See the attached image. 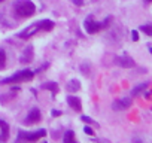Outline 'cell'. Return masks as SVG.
Segmentation results:
<instances>
[{"label":"cell","mask_w":152,"mask_h":143,"mask_svg":"<svg viewBox=\"0 0 152 143\" xmlns=\"http://www.w3.org/2000/svg\"><path fill=\"white\" fill-rule=\"evenodd\" d=\"M54 28V21L51 20H42V21H37L31 26H28L27 28H24L21 33H20V37L21 39H28L31 36H36L39 33H45V31H51Z\"/></svg>","instance_id":"1"},{"label":"cell","mask_w":152,"mask_h":143,"mask_svg":"<svg viewBox=\"0 0 152 143\" xmlns=\"http://www.w3.org/2000/svg\"><path fill=\"white\" fill-rule=\"evenodd\" d=\"M14 12L18 18H28L36 14V6L31 0H17L14 3Z\"/></svg>","instance_id":"2"},{"label":"cell","mask_w":152,"mask_h":143,"mask_svg":"<svg viewBox=\"0 0 152 143\" xmlns=\"http://www.w3.org/2000/svg\"><path fill=\"white\" fill-rule=\"evenodd\" d=\"M33 78H34V72H31V70H21V72H18V73H15L14 76H9V78L3 79L0 84H2V85L23 84V82H28V81H31Z\"/></svg>","instance_id":"3"},{"label":"cell","mask_w":152,"mask_h":143,"mask_svg":"<svg viewBox=\"0 0 152 143\" xmlns=\"http://www.w3.org/2000/svg\"><path fill=\"white\" fill-rule=\"evenodd\" d=\"M109 21H110V18H107V20L103 21V23H97L93 15H88V17L85 18V21H84V27H85V30H87L88 34H94V33L100 31L102 28L107 27V26H109V24H107Z\"/></svg>","instance_id":"4"},{"label":"cell","mask_w":152,"mask_h":143,"mask_svg":"<svg viewBox=\"0 0 152 143\" xmlns=\"http://www.w3.org/2000/svg\"><path fill=\"white\" fill-rule=\"evenodd\" d=\"M46 136V131L45 130H37V131H33V133H27V131H20L18 133V137L17 140H24V142H37L40 140L42 137Z\"/></svg>","instance_id":"5"},{"label":"cell","mask_w":152,"mask_h":143,"mask_svg":"<svg viewBox=\"0 0 152 143\" xmlns=\"http://www.w3.org/2000/svg\"><path fill=\"white\" fill-rule=\"evenodd\" d=\"M40 119H42L40 110H39L37 107H33V109L28 112V115L26 116V121H24V124H26V125H33V124H37Z\"/></svg>","instance_id":"6"},{"label":"cell","mask_w":152,"mask_h":143,"mask_svg":"<svg viewBox=\"0 0 152 143\" xmlns=\"http://www.w3.org/2000/svg\"><path fill=\"white\" fill-rule=\"evenodd\" d=\"M116 64L124 67V69H131V67H134V60L128 55H122V57L116 58Z\"/></svg>","instance_id":"7"},{"label":"cell","mask_w":152,"mask_h":143,"mask_svg":"<svg viewBox=\"0 0 152 143\" xmlns=\"http://www.w3.org/2000/svg\"><path fill=\"white\" fill-rule=\"evenodd\" d=\"M131 106V98L130 97H125V98H119L116 101H113V109L115 110H124L127 107Z\"/></svg>","instance_id":"8"},{"label":"cell","mask_w":152,"mask_h":143,"mask_svg":"<svg viewBox=\"0 0 152 143\" xmlns=\"http://www.w3.org/2000/svg\"><path fill=\"white\" fill-rule=\"evenodd\" d=\"M31 60H33V46H27L23 51V54L20 57V61L23 64H28V63H31Z\"/></svg>","instance_id":"9"},{"label":"cell","mask_w":152,"mask_h":143,"mask_svg":"<svg viewBox=\"0 0 152 143\" xmlns=\"http://www.w3.org/2000/svg\"><path fill=\"white\" fill-rule=\"evenodd\" d=\"M8 137H9V125L3 119H0V142H6Z\"/></svg>","instance_id":"10"},{"label":"cell","mask_w":152,"mask_h":143,"mask_svg":"<svg viewBox=\"0 0 152 143\" xmlns=\"http://www.w3.org/2000/svg\"><path fill=\"white\" fill-rule=\"evenodd\" d=\"M67 103H69V106L70 107H73V110H82V103H81V100L78 98V97H75V96H69L67 97Z\"/></svg>","instance_id":"11"},{"label":"cell","mask_w":152,"mask_h":143,"mask_svg":"<svg viewBox=\"0 0 152 143\" xmlns=\"http://www.w3.org/2000/svg\"><path fill=\"white\" fill-rule=\"evenodd\" d=\"M79 88H81V84H79L78 79H72V81H69V84H67V91H70V93H76Z\"/></svg>","instance_id":"12"},{"label":"cell","mask_w":152,"mask_h":143,"mask_svg":"<svg viewBox=\"0 0 152 143\" xmlns=\"http://www.w3.org/2000/svg\"><path fill=\"white\" fill-rule=\"evenodd\" d=\"M63 142H64V143H73V142H76V139H75V133H73L72 130L66 131V134H64V137H63Z\"/></svg>","instance_id":"13"},{"label":"cell","mask_w":152,"mask_h":143,"mask_svg":"<svg viewBox=\"0 0 152 143\" xmlns=\"http://www.w3.org/2000/svg\"><path fill=\"white\" fill-rule=\"evenodd\" d=\"M6 67V52L5 49L0 48V70H3Z\"/></svg>","instance_id":"14"},{"label":"cell","mask_w":152,"mask_h":143,"mask_svg":"<svg viewBox=\"0 0 152 143\" xmlns=\"http://www.w3.org/2000/svg\"><path fill=\"white\" fill-rule=\"evenodd\" d=\"M145 88H148V82H143V84L137 85V87H136V88L131 91V94H133V96H139V94H140V93H142Z\"/></svg>","instance_id":"15"},{"label":"cell","mask_w":152,"mask_h":143,"mask_svg":"<svg viewBox=\"0 0 152 143\" xmlns=\"http://www.w3.org/2000/svg\"><path fill=\"white\" fill-rule=\"evenodd\" d=\"M42 88H45V90H51L52 94H57V91H58V87H57V84H54V82H48V84L43 85Z\"/></svg>","instance_id":"16"},{"label":"cell","mask_w":152,"mask_h":143,"mask_svg":"<svg viewBox=\"0 0 152 143\" xmlns=\"http://www.w3.org/2000/svg\"><path fill=\"white\" fill-rule=\"evenodd\" d=\"M140 30H142L143 33H146L148 36H151V37H152V26H151V24H145V26H142V27H140Z\"/></svg>","instance_id":"17"},{"label":"cell","mask_w":152,"mask_h":143,"mask_svg":"<svg viewBox=\"0 0 152 143\" xmlns=\"http://www.w3.org/2000/svg\"><path fill=\"white\" fill-rule=\"evenodd\" d=\"M81 119H82L84 122H87V124H94V125H97V124L94 122V119H91L90 116H85V115H82V116H81Z\"/></svg>","instance_id":"18"},{"label":"cell","mask_w":152,"mask_h":143,"mask_svg":"<svg viewBox=\"0 0 152 143\" xmlns=\"http://www.w3.org/2000/svg\"><path fill=\"white\" fill-rule=\"evenodd\" d=\"M84 131H85L88 136H93V134H94V130H93L90 125H85V127H84Z\"/></svg>","instance_id":"19"},{"label":"cell","mask_w":152,"mask_h":143,"mask_svg":"<svg viewBox=\"0 0 152 143\" xmlns=\"http://www.w3.org/2000/svg\"><path fill=\"white\" fill-rule=\"evenodd\" d=\"M131 39H133V40H139V33H137L136 30L131 31Z\"/></svg>","instance_id":"20"},{"label":"cell","mask_w":152,"mask_h":143,"mask_svg":"<svg viewBox=\"0 0 152 143\" xmlns=\"http://www.w3.org/2000/svg\"><path fill=\"white\" fill-rule=\"evenodd\" d=\"M60 115H61L60 110H52V116H60Z\"/></svg>","instance_id":"21"},{"label":"cell","mask_w":152,"mask_h":143,"mask_svg":"<svg viewBox=\"0 0 152 143\" xmlns=\"http://www.w3.org/2000/svg\"><path fill=\"white\" fill-rule=\"evenodd\" d=\"M73 3L78 5V6H81V5H82V0H73Z\"/></svg>","instance_id":"22"},{"label":"cell","mask_w":152,"mask_h":143,"mask_svg":"<svg viewBox=\"0 0 152 143\" xmlns=\"http://www.w3.org/2000/svg\"><path fill=\"white\" fill-rule=\"evenodd\" d=\"M2 2H5V0H0V3H2Z\"/></svg>","instance_id":"23"},{"label":"cell","mask_w":152,"mask_h":143,"mask_svg":"<svg viewBox=\"0 0 152 143\" xmlns=\"http://www.w3.org/2000/svg\"><path fill=\"white\" fill-rule=\"evenodd\" d=\"M146 2H152V0H146Z\"/></svg>","instance_id":"24"}]
</instances>
